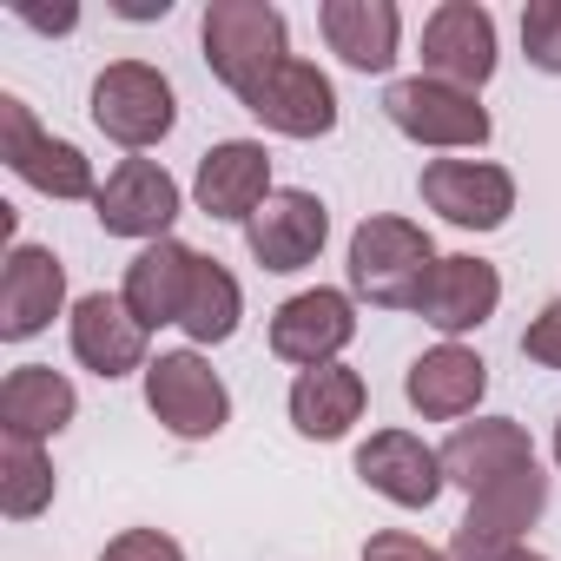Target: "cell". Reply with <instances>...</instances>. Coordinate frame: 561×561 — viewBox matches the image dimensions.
<instances>
[{
  "mask_svg": "<svg viewBox=\"0 0 561 561\" xmlns=\"http://www.w3.org/2000/svg\"><path fill=\"white\" fill-rule=\"evenodd\" d=\"M100 561H185V548H179L165 528H119V535L100 548Z\"/></svg>",
  "mask_w": 561,
  "mask_h": 561,
  "instance_id": "obj_28",
  "label": "cell"
},
{
  "mask_svg": "<svg viewBox=\"0 0 561 561\" xmlns=\"http://www.w3.org/2000/svg\"><path fill=\"white\" fill-rule=\"evenodd\" d=\"M436 456H443V482H456L462 495H482V489L508 482L515 469H535V443H528V430H522L515 416L456 423Z\"/></svg>",
  "mask_w": 561,
  "mask_h": 561,
  "instance_id": "obj_18",
  "label": "cell"
},
{
  "mask_svg": "<svg viewBox=\"0 0 561 561\" xmlns=\"http://www.w3.org/2000/svg\"><path fill=\"white\" fill-rule=\"evenodd\" d=\"M87 106H93V126L113 146H126L133 159L152 152L159 139H172V126H179V93H172V80L152 60H113L93 80V100Z\"/></svg>",
  "mask_w": 561,
  "mask_h": 561,
  "instance_id": "obj_5",
  "label": "cell"
},
{
  "mask_svg": "<svg viewBox=\"0 0 561 561\" xmlns=\"http://www.w3.org/2000/svg\"><path fill=\"white\" fill-rule=\"evenodd\" d=\"M548 449H554V462H561V416H554V443H548Z\"/></svg>",
  "mask_w": 561,
  "mask_h": 561,
  "instance_id": "obj_34",
  "label": "cell"
},
{
  "mask_svg": "<svg viewBox=\"0 0 561 561\" xmlns=\"http://www.w3.org/2000/svg\"><path fill=\"white\" fill-rule=\"evenodd\" d=\"M364 561H449V548H436V541H423L410 528H377L364 541Z\"/></svg>",
  "mask_w": 561,
  "mask_h": 561,
  "instance_id": "obj_30",
  "label": "cell"
},
{
  "mask_svg": "<svg viewBox=\"0 0 561 561\" xmlns=\"http://www.w3.org/2000/svg\"><path fill=\"white\" fill-rule=\"evenodd\" d=\"M436 238L416 225V218H397V211H370L357 231H351V298L357 305H377V311H416L430 271H436Z\"/></svg>",
  "mask_w": 561,
  "mask_h": 561,
  "instance_id": "obj_1",
  "label": "cell"
},
{
  "mask_svg": "<svg viewBox=\"0 0 561 561\" xmlns=\"http://www.w3.org/2000/svg\"><path fill=\"white\" fill-rule=\"evenodd\" d=\"M54 489H60V476H54L47 443L0 436V515H8V522H34V515L54 508Z\"/></svg>",
  "mask_w": 561,
  "mask_h": 561,
  "instance_id": "obj_26",
  "label": "cell"
},
{
  "mask_svg": "<svg viewBox=\"0 0 561 561\" xmlns=\"http://www.w3.org/2000/svg\"><path fill=\"white\" fill-rule=\"evenodd\" d=\"M285 410H291V430H298L305 443H337V436H351V430L364 423V410H370V383H364L351 364L298 370Z\"/></svg>",
  "mask_w": 561,
  "mask_h": 561,
  "instance_id": "obj_23",
  "label": "cell"
},
{
  "mask_svg": "<svg viewBox=\"0 0 561 561\" xmlns=\"http://www.w3.org/2000/svg\"><path fill=\"white\" fill-rule=\"evenodd\" d=\"M383 119H390L410 146H430V152H482L489 133H495L482 93H462V87L430 80V73L390 80V93H383Z\"/></svg>",
  "mask_w": 561,
  "mask_h": 561,
  "instance_id": "obj_3",
  "label": "cell"
},
{
  "mask_svg": "<svg viewBox=\"0 0 561 561\" xmlns=\"http://www.w3.org/2000/svg\"><path fill=\"white\" fill-rule=\"evenodd\" d=\"M179 211H185V192H179V179H172L159 159H119V165L106 172L100 198H93L100 231H106V238H139V244L172 238Z\"/></svg>",
  "mask_w": 561,
  "mask_h": 561,
  "instance_id": "obj_11",
  "label": "cell"
},
{
  "mask_svg": "<svg viewBox=\"0 0 561 561\" xmlns=\"http://www.w3.org/2000/svg\"><path fill=\"white\" fill-rule=\"evenodd\" d=\"M238 106H244L264 133H277V139H324V133H337V87H331V73H324L318 60H305V54L277 60Z\"/></svg>",
  "mask_w": 561,
  "mask_h": 561,
  "instance_id": "obj_8",
  "label": "cell"
},
{
  "mask_svg": "<svg viewBox=\"0 0 561 561\" xmlns=\"http://www.w3.org/2000/svg\"><path fill=\"white\" fill-rule=\"evenodd\" d=\"M146 410L159 416L165 436H179V443H211V436L231 423V390H225V377L211 370V357L185 344V351H159V357L146 364Z\"/></svg>",
  "mask_w": 561,
  "mask_h": 561,
  "instance_id": "obj_6",
  "label": "cell"
},
{
  "mask_svg": "<svg viewBox=\"0 0 561 561\" xmlns=\"http://www.w3.org/2000/svg\"><path fill=\"white\" fill-rule=\"evenodd\" d=\"M198 47H205L211 80L244 100L277 60H291V27L271 0H211L198 21Z\"/></svg>",
  "mask_w": 561,
  "mask_h": 561,
  "instance_id": "obj_2",
  "label": "cell"
},
{
  "mask_svg": "<svg viewBox=\"0 0 561 561\" xmlns=\"http://www.w3.org/2000/svg\"><path fill=\"white\" fill-rule=\"evenodd\" d=\"M522 54L535 73H561V0H528L522 8Z\"/></svg>",
  "mask_w": 561,
  "mask_h": 561,
  "instance_id": "obj_27",
  "label": "cell"
},
{
  "mask_svg": "<svg viewBox=\"0 0 561 561\" xmlns=\"http://www.w3.org/2000/svg\"><path fill=\"white\" fill-rule=\"evenodd\" d=\"M73 416H80V390L54 364H21V370H8V383H0V436H34V443H47Z\"/></svg>",
  "mask_w": 561,
  "mask_h": 561,
  "instance_id": "obj_24",
  "label": "cell"
},
{
  "mask_svg": "<svg viewBox=\"0 0 561 561\" xmlns=\"http://www.w3.org/2000/svg\"><path fill=\"white\" fill-rule=\"evenodd\" d=\"M495 67H502V47H495V14L482 0H443L423 21V73L430 80L482 93L495 80Z\"/></svg>",
  "mask_w": 561,
  "mask_h": 561,
  "instance_id": "obj_13",
  "label": "cell"
},
{
  "mask_svg": "<svg viewBox=\"0 0 561 561\" xmlns=\"http://www.w3.org/2000/svg\"><path fill=\"white\" fill-rule=\"evenodd\" d=\"M271 192H277L271 185V152L257 139H218L192 172V198L218 225H251Z\"/></svg>",
  "mask_w": 561,
  "mask_h": 561,
  "instance_id": "obj_17",
  "label": "cell"
},
{
  "mask_svg": "<svg viewBox=\"0 0 561 561\" xmlns=\"http://www.w3.org/2000/svg\"><path fill=\"white\" fill-rule=\"evenodd\" d=\"M318 34H324V47L351 73H390L397 54H403L397 0H324V8H318Z\"/></svg>",
  "mask_w": 561,
  "mask_h": 561,
  "instance_id": "obj_21",
  "label": "cell"
},
{
  "mask_svg": "<svg viewBox=\"0 0 561 561\" xmlns=\"http://www.w3.org/2000/svg\"><path fill=\"white\" fill-rule=\"evenodd\" d=\"M502 561H548V554H535V548H515V554H502Z\"/></svg>",
  "mask_w": 561,
  "mask_h": 561,
  "instance_id": "obj_33",
  "label": "cell"
},
{
  "mask_svg": "<svg viewBox=\"0 0 561 561\" xmlns=\"http://www.w3.org/2000/svg\"><path fill=\"white\" fill-rule=\"evenodd\" d=\"M238 324H244V291H238V277H231L218 257H198V277H192V298H185L179 331L192 337V351H211V344H231Z\"/></svg>",
  "mask_w": 561,
  "mask_h": 561,
  "instance_id": "obj_25",
  "label": "cell"
},
{
  "mask_svg": "<svg viewBox=\"0 0 561 561\" xmlns=\"http://www.w3.org/2000/svg\"><path fill=\"white\" fill-rule=\"evenodd\" d=\"M416 192L456 231H502L515 218V172L495 159H430Z\"/></svg>",
  "mask_w": 561,
  "mask_h": 561,
  "instance_id": "obj_10",
  "label": "cell"
},
{
  "mask_svg": "<svg viewBox=\"0 0 561 561\" xmlns=\"http://www.w3.org/2000/svg\"><path fill=\"white\" fill-rule=\"evenodd\" d=\"M0 159H8V172L21 185H34L41 198H60V205L100 198V185H106L73 139L41 133V119H34V106L21 93H0Z\"/></svg>",
  "mask_w": 561,
  "mask_h": 561,
  "instance_id": "obj_4",
  "label": "cell"
},
{
  "mask_svg": "<svg viewBox=\"0 0 561 561\" xmlns=\"http://www.w3.org/2000/svg\"><path fill=\"white\" fill-rule=\"evenodd\" d=\"M357 482L397 508H430L449 482H443V456L416 436V430H377L370 443H357Z\"/></svg>",
  "mask_w": 561,
  "mask_h": 561,
  "instance_id": "obj_19",
  "label": "cell"
},
{
  "mask_svg": "<svg viewBox=\"0 0 561 561\" xmlns=\"http://www.w3.org/2000/svg\"><path fill=\"white\" fill-rule=\"evenodd\" d=\"M324 244H331V205H324L318 192H305V185H277V192L257 205V218L244 225V251H251L264 271H277V277L318 264Z\"/></svg>",
  "mask_w": 561,
  "mask_h": 561,
  "instance_id": "obj_12",
  "label": "cell"
},
{
  "mask_svg": "<svg viewBox=\"0 0 561 561\" xmlns=\"http://www.w3.org/2000/svg\"><path fill=\"white\" fill-rule=\"evenodd\" d=\"M541 508H548L541 462L535 469H515L508 482L469 495V508H462V522L449 535V561H502V554L528 548V528L541 522Z\"/></svg>",
  "mask_w": 561,
  "mask_h": 561,
  "instance_id": "obj_7",
  "label": "cell"
},
{
  "mask_svg": "<svg viewBox=\"0 0 561 561\" xmlns=\"http://www.w3.org/2000/svg\"><path fill=\"white\" fill-rule=\"evenodd\" d=\"M403 397L423 423H462L476 416V403L489 397V364L469 351V344H436L410 364L403 377Z\"/></svg>",
  "mask_w": 561,
  "mask_h": 561,
  "instance_id": "obj_20",
  "label": "cell"
},
{
  "mask_svg": "<svg viewBox=\"0 0 561 561\" xmlns=\"http://www.w3.org/2000/svg\"><path fill=\"white\" fill-rule=\"evenodd\" d=\"M60 311H73L67 305V264H60V251H47V244H8V264H0V337L8 344H27V337H41Z\"/></svg>",
  "mask_w": 561,
  "mask_h": 561,
  "instance_id": "obj_16",
  "label": "cell"
},
{
  "mask_svg": "<svg viewBox=\"0 0 561 561\" xmlns=\"http://www.w3.org/2000/svg\"><path fill=\"white\" fill-rule=\"evenodd\" d=\"M522 357L541 364V370H561V298H548V305L528 318V331H522Z\"/></svg>",
  "mask_w": 561,
  "mask_h": 561,
  "instance_id": "obj_29",
  "label": "cell"
},
{
  "mask_svg": "<svg viewBox=\"0 0 561 561\" xmlns=\"http://www.w3.org/2000/svg\"><path fill=\"white\" fill-rule=\"evenodd\" d=\"M495 311H502V271H495L489 257H476V251L436 257L430 285H423V298H416V318H423L430 331H443V344H462V337L482 331Z\"/></svg>",
  "mask_w": 561,
  "mask_h": 561,
  "instance_id": "obj_15",
  "label": "cell"
},
{
  "mask_svg": "<svg viewBox=\"0 0 561 561\" xmlns=\"http://www.w3.org/2000/svg\"><path fill=\"white\" fill-rule=\"evenodd\" d=\"M351 337H357V298L331 291V285H311V291H298L271 311V357L291 364V370L344 364Z\"/></svg>",
  "mask_w": 561,
  "mask_h": 561,
  "instance_id": "obj_9",
  "label": "cell"
},
{
  "mask_svg": "<svg viewBox=\"0 0 561 561\" xmlns=\"http://www.w3.org/2000/svg\"><path fill=\"white\" fill-rule=\"evenodd\" d=\"M198 257L185 238H159V244H139V257L126 264V285L119 298L133 305V318L146 331H165L185 318V298H192V277H198Z\"/></svg>",
  "mask_w": 561,
  "mask_h": 561,
  "instance_id": "obj_22",
  "label": "cell"
},
{
  "mask_svg": "<svg viewBox=\"0 0 561 561\" xmlns=\"http://www.w3.org/2000/svg\"><path fill=\"white\" fill-rule=\"evenodd\" d=\"M146 324L133 318V305L119 298V291H87L73 311H67V344H73V364L80 370H93L100 383H113V377H146V364H152V351H146Z\"/></svg>",
  "mask_w": 561,
  "mask_h": 561,
  "instance_id": "obj_14",
  "label": "cell"
},
{
  "mask_svg": "<svg viewBox=\"0 0 561 561\" xmlns=\"http://www.w3.org/2000/svg\"><path fill=\"white\" fill-rule=\"evenodd\" d=\"M14 21L34 27V34H73L80 27V8L67 0V8H34V0H14Z\"/></svg>",
  "mask_w": 561,
  "mask_h": 561,
  "instance_id": "obj_31",
  "label": "cell"
},
{
  "mask_svg": "<svg viewBox=\"0 0 561 561\" xmlns=\"http://www.w3.org/2000/svg\"><path fill=\"white\" fill-rule=\"evenodd\" d=\"M113 14H126V21H165V14H172V0H119Z\"/></svg>",
  "mask_w": 561,
  "mask_h": 561,
  "instance_id": "obj_32",
  "label": "cell"
}]
</instances>
